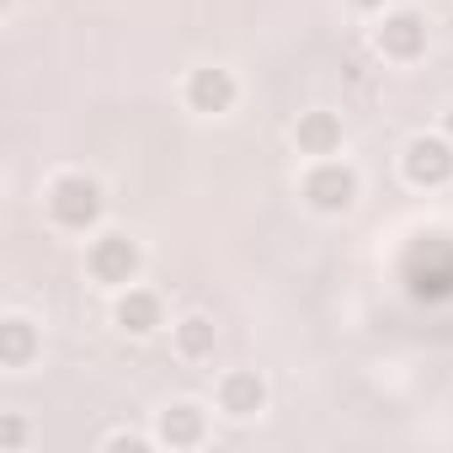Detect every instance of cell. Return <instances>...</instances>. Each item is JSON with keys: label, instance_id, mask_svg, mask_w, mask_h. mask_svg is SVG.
Instances as JSON below:
<instances>
[{"label": "cell", "instance_id": "1", "mask_svg": "<svg viewBox=\"0 0 453 453\" xmlns=\"http://www.w3.org/2000/svg\"><path fill=\"white\" fill-rule=\"evenodd\" d=\"M43 208H49V219L59 224V230H75L81 235V230H91V224L102 219V187L91 176H81V171H65V176L49 181Z\"/></svg>", "mask_w": 453, "mask_h": 453}, {"label": "cell", "instance_id": "2", "mask_svg": "<svg viewBox=\"0 0 453 453\" xmlns=\"http://www.w3.org/2000/svg\"><path fill=\"white\" fill-rule=\"evenodd\" d=\"M304 203L315 213H347L357 203V171L347 160H331V155L315 160L310 176H304Z\"/></svg>", "mask_w": 453, "mask_h": 453}, {"label": "cell", "instance_id": "3", "mask_svg": "<svg viewBox=\"0 0 453 453\" xmlns=\"http://www.w3.org/2000/svg\"><path fill=\"white\" fill-rule=\"evenodd\" d=\"M139 267H144V251H139V241H128V235H96L91 251H86V273H91L102 288H128V283L139 278Z\"/></svg>", "mask_w": 453, "mask_h": 453}, {"label": "cell", "instance_id": "4", "mask_svg": "<svg viewBox=\"0 0 453 453\" xmlns=\"http://www.w3.org/2000/svg\"><path fill=\"white\" fill-rule=\"evenodd\" d=\"M411 187H448L453 181V139L448 134H416L400 155Z\"/></svg>", "mask_w": 453, "mask_h": 453}, {"label": "cell", "instance_id": "5", "mask_svg": "<svg viewBox=\"0 0 453 453\" xmlns=\"http://www.w3.org/2000/svg\"><path fill=\"white\" fill-rule=\"evenodd\" d=\"M235 96H241L235 75H230V70H219V65H203V70H192V75H187V107H192V112H203V118L230 112V107H235Z\"/></svg>", "mask_w": 453, "mask_h": 453}, {"label": "cell", "instance_id": "6", "mask_svg": "<svg viewBox=\"0 0 453 453\" xmlns=\"http://www.w3.org/2000/svg\"><path fill=\"white\" fill-rule=\"evenodd\" d=\"M219 411L224 416H235V421H251L267 411V384L257 368H235V373H224L219 379Z\"/></svg>", "mask_w": 453, "mask_h": 453}, {"label": "cell", "instance_id": "7", "mask_svg": "<svg viewBox=\"0 0 453 453\" xmlns=\"http://www.w3.org/2000/svg\"><path fill=\"white\" fill-rule=\"evenodd\" d=\"M379 54L384 59H421L426 54V17L421 12H389L379 27Z\"/></svg>", "mask_w": 453, "mask_h": 453}, {"label": "cell", "instance_id": "8", "mask_svg": "<svg viewBox=\"0 0 453 453\" xmlns=\"http://www.w3.org/2000/svg\"><path fill=\"white\" fill-rule=\"evenodd\" d=\"M294 144H299V155H315V160L336 155V150H342V118L326 112V107L299 112V123H294Z\"/></svg>", "mask_w": 453, "mask_h": 453}, {"label": "cell", "instance_id": "9", "mask_svg": "<svg viewBox=\"0 0 453 453\" xmlns=\"http://www.w3.org/2000/svg\"><path fill=\"white\" fill-rule=\"evenodd\" d=\"M160 442H171V448H197L203 437H208V416H203V405H192V400H176V405H165L160 411V432H155Z\"/></svg>", "mask_w": 453, "mask_h": 453}, {"label": "cell", "instance_id": "10", "mask_svg": "<svg viewBox=\"0 0 453 453\" xmlns=\"http://www.w3.org/2000/svg\"><path fill=\"white\" fill-rule=\"evenodd\" d=\"M112 320H118V331H128V336H150V331L160 326V294L128 288V294L112 304Z\"/></svg>", "mask_w": 453, "mask_h": 453}, {"label": "cell", "instance_id": "11", "mask_svg": "<svg viewBox=\"0 0 453 453\" xmlns=\"http://www.w3.org/2000/svg\"><path fill=\"white\" fill-rule=\"evenodd\" d=\"M33 357H38V331H33V320L12 315L6 326H0V363H6V368H27Z\"/></svg>", "mask_w": 453, "mask_h": 453}, {"label": "cell", "instance_id": "12", "mask_svg": "<svg viewBox=\"0 0 453 453\" xmlns=\"http://www.w3.org/2000/svg\"><path fill=\"white\" fill-rule=\"evenodd\" d=\"M213 342H219V331H213L208 315H187V320H176V352H181V357L203 363V357H213Z\"/></svg>", "mask_w": 453, "mask_h": 453}, {"label": "cell", "instance_id": "13", "mask_svg": "<svg viewBox=\"0 0 453 453\" xmlns=\"http://www.w3.org/2000/svg\"><path fill=\"white\" fill-rule=\"evenodd\" d=\"M27 442V421L22 416H0V448H22Z\"/></svg>", "mask_w": 453, "mask_h": 453}, {"label": "cell", "instance_id": "14", "mask_svg": "<svg viewBox=\"0 0 453 453\" xmlns=\"http://www.w3.org/2000/svg\"><path fill=\"white\" fill-rule=\"evenodd\" d=\"M107 448H128V453H139V448H144V437H123V432H118V437H107Z\"/></svg>", "mask_w": 453, "mask_h": 453}, {"label": "cell", "instance_id": "15", "mask_svg": "<svg viewBox=\"0 0 453 453\" xmlns=\"http://www.w3.org/2000/svg\"><path fill=\"white\" fill-rule=\"evenodd\" d=\"M352 12H384V0H352Z\"/></svg>", "mask_w": 453, "mask_h": 453}, {"label": "cell", "instance_id": "16", "mask_svg": "<svg viewBox=\"0 0 453 453\" xmlns=\"http://www.w3.org/2000/svg\"><path fill=\"white\" fill-rule=\"evenodd\" d=\"M442 128H448V139H453V107H448V112H442Z\"/></svg>", "mask_w": 453, "mask_h": 453}]
</instances>
